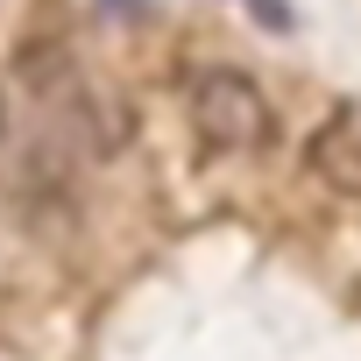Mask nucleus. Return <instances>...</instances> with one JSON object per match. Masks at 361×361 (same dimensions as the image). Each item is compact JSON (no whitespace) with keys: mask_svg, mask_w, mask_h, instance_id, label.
<instances>
[{"mask_svg":"<svg viewBox=\"0 0 361 361\" xmlns=\"http://www.w3.org/2000/svg\"><path fill=\"white\" fill-rule=\"evenodd\" d=\"M305 170L319 185H333L340 199H361V99H347L312 142H305Z\"/></svg>","mask_w":361,"mask_h":361,"instance_id":"obj_2","label":"nucleus"},{"mask_svg":"<svg viewBox=\"0 0 361 361\" xmlns=\"http://www.w3.org/2000/svg\"><path fill=\"white\" fill-rule=\"evenodd\" d=\"M185 114H192V135L206 149H220V156H248V149L269 142V99L234 64H206L185 85Z\"/></svg>","mask_w":361,"mask_h":361,"instance_id":"obj_1","label":"nucleus"},{"mask_svg":"<svg viewBox=\"0 0 361 361\" xmlns=\"http://www.w3.org/2000/svg\"><path fill=\"white\" fill-rule=\"evenodd\" d=\"M0 163H8V92H0Z\"/></svg>","mask_w":361,"mask_h":361,"instance_id":"obj_3","label":"nucleus"}]
</instances>
